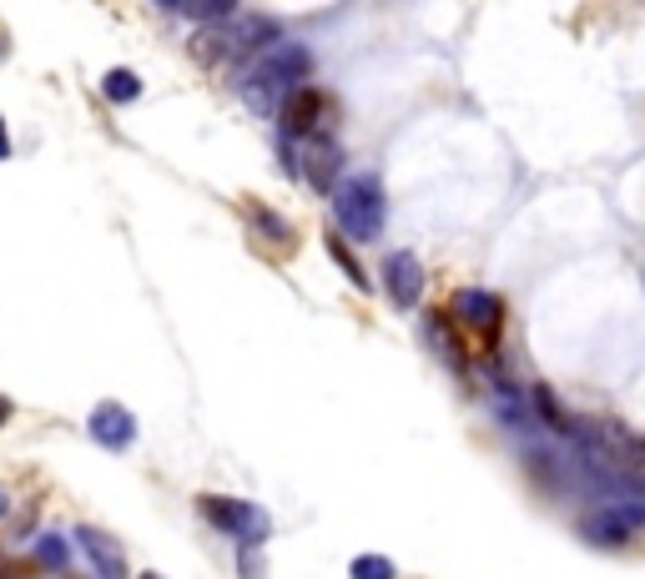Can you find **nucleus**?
I'll return each mask as SVG.
<instances>
[{"label":"nucleus","instance_id":"nucleus-1","mask_svg":"<svg viewBox=\"0 0 645 579\" xmlns=\"http://www.w3.org/2000/svg\"><path fill=\"white\" fill-rule=\"evenodd\" d=\"M313 76V51L298 46V41H277L273 51H263V56L252 61L248 72H242V101H248L258 117H273V111H283V101L298 86H308Z\"/></svg>","mask_w":645,"mask_h":579},{"label":"nucleus","instance_id":"nucleus-20","mask_svg":"<svg viewBox=\"0 0 645 579\" xmlns=\"http://www.w3.org/2000/svg\"><path fill=\"white\" fill-rule=\"evenodd\" d=\"M348 575L353 579H398V565L389 555H359L348 565Z\"/></svg>","mask_w":645,"mask_h":579},{"label":"nucleus","instance_id":"nucleus-17","mask_svg":"<svg viewBox=\"0 0 645 579\" xmlns=\"http://www.w3.org/2000/svg\"><path fill=\"white\" fill-rule=\"evenodd\" d=\"M101 96L117 101V107H132V101H142V76L127 72V66H111V72L101 76Z\"/></svg>","mask_w":645,"mask_h":579},{"label":"nucleus","instance_id":"nucleus-3","mask_svg":"<svg viewBox=\"0 0 645 579\" xmlns=\"http://www.w3.org/2000/svg\"><path fill=\"white\" fill-rule=\"evenodd\" d=\"M580 444H590V459L605 473H615V479H645V438L631 434L625 424H615V418L590 424L580 434Z\"/></svg>","mask_w":645,"mask_h":579},{"label":"nucleus","instance_id":"nucleus-7","mask_svg":"<svg viewBox=\"0 0 645 579\" xmlns=\"http://www.w3.org/2000/svg\"><path fill=\"white\" fill-rule=\"evenodd\" d=\"M645 529V504H605L595 509V514H586L580 520V534H586L590 544H600V549H615V544H631L635 534Z\"/></svg>","mask_w":645,"mask_h":579},{"label":"nucleus","instance_id":"nucleus-5","mask_svg":"<svg viewBox=\"0 0 645 579\" xmlns=\"http://www.w3.org/2000/svg\"><path fill=\"white\" fill-rule=\"evenodd\" d=\"M197 514L212 524L217 534H232L242 549H252L258 539H267V514L248 499H232V494H203L197 499Z\"/></svg>","mask_w":645,"mask_h":579},{"label":"nucleus","instance_id":"nucleus-25","mask_svg":"<svg viewBox=\"0 0 645 579\" xmlns=\"http://www.w3.org/2000/svg\"><path fill=\"white\" fill-rule=\"evenodd\" d=\"M142 579H162V575H142Z\"/></svg>","mask_w":645,"mask_h":579},{"label":"nucleus","instance_id":"nucleus-15","mask_svg":"<svg viewBox=\"0 0 645 579\" xmlns=\"http://www.w3.org/2000/svg\"><path fill=\"white\" fill-rule=\"evenodd\" d=\"M248 222L258 227V232L273 242L277 252H287L293 242H298V232H293V222H283V217L273 212V207H263V201H248Z\"/></svg>","mask_w":645,"mask_h":579},{"label":"nucleus","instance_id":"nucleus-8","mask_svg":"<svg viewBox=\"0 0 645 579\" xmlns=\"http://www.w3.org/2000/svg\"><path fill=\"white\" fill-rule=\"evenodd\" d=\"M298 177H308L318 192H338V172H343V146L328 136V131H318V136H303L298 146Z\"/></svg>","mask_w":645,"mask_h":579},{"label":"nucleus","instance_id":"nucleus-14","mask_svg":"<svg viewBox=\"0 0 645 579\" xmlns=\"http://www.w3.org/2000/svg\"><path fill=\"white\" fill-rule=\"evenodd\" d=\"M529 408H535V414L545 418V424H550L555 434H575V438L586 434V424H575V418L560 408V398H555V393L545 389V383H535V389H529Z\"/></svg>","mask_w":645,"mask_h":579},{"label":"nucleus","instance_id":"nucleus-12","mask_svg":"<svg viewBox=\"0 0 645 579\" xmlns=\"http://www.w3.org/2000/svg\"><path fill=\"white\" fill-rule=\"evenodd\" d=\"M76 544L86 549V559L96 565V575H101V579H127V555H121V544L111 539L107 529L81 524V529H76Z\"/></svg>","mask_w":645,"mask_h":579},{"label":"nucleus","instance_id":"nucleus-4","mask_svg":"<svg viewBox=\"0 0 645 579\" xmlns=\"http://www.w3.org/2000/svg\"><path fill=\"white\" fill-rule=\"evenodd\" d=\"M203 41H217L212 51H203L207 61H238V56H263L277 46V21L273 15H232L222 31H207Z\"/></svg>","mask_w":645,"mask_h":579},{"label":"nucleus","instance_id":"nucleus-10","mask_svg":"<svg viewBox=\"0 0 645 579\" xmlns=\"http://www.w3.org/2000/svg\"><path fill=\"white\" fill-rule=\"evenodd\" d=\"M86 434L101 444V449H111V454H121V449H132V438H136V418H132V408H121V403H96L91 408V418H86Z\"/></svg>","mask_w":645,"mask_h":579},{"label":"nucleus","instance_id":"nucleus-9","mask_svg":"<svg viewBox=\"0 0 645 579\" xmlns=\"http://www.w3.org/2000/svg\"><path fill=\"white\" fill-rule=\"evenodd\" d=\"M322 111H328V96L318 86H298V91L283 101V142H303V136H318L322 131Z\"/></svg>","mask_w":645,"mask_h":579},{"label":"nucleus","instance_id":"nucleus-21","mask_svg":"<svg viewBox=\"0 0 645 579\" xmlns=\"http://www.w3.org/2000/svg\"><path fill=\"white\" fill-rule=\"evenodd\" d=\"M242 579H258V555L252 549H242Z\"/></svg>","mask_w":645,"mask_h":579},{"label":"nucleus","instance_id":"nucleus-16","mask_svg":"<svg viewBox=\"0 0 645 579\" xmlns=\"http://www.w3.org/2000/svg\"><path fill=\"white\" fill-rule=\"evenodd\" d=\"M167 15H187V21H232L238 6L232 0H162Z\"/></svg>","mask_w":645,"mask_h":579},{"label":"nucleus","instance_id":"nucleus-24","mask_svg":"<svg viewBox=\"0 0 645 579\" xmlns=\"http://www.w3.org/2000/svg\"><path fill=\"white\" fill-rule=\"evenodd\" d=\"M6 514H11V494H6V489H0V520H6Z\"/></svg>","mask_w":645,"mask_h":579},{"label":"nucleus","instance_id":"nucleus-22","mask_svg":"<svg viewBox=\"0 0 645 579\" xmlns=\"http://www.w3.org/2000/svg\"><path fill=\"white\" fill-rule=\"evenodd\" d=\"M11 414H15V403H11V398H6V393H0V428L11 424Z\"/></svg>","mask_w":645,"mask_h":579},{"label":"nucleus","instance_id":"nucleus-13","mask_svg":"<svg viewBox=\"0 0 645 579\" xmlns=\"http://www.w3.org/2000/svg\"><path fill=\"white\" fill-rule=\"evenodd\" d=\"M424 343L439 353L444 368H455V373H464L469 358H464V343H459V332L449 318H439V313H424Z\"/></svg>","mask_w":645,"mask_h":579},{"label":"nucleus","instance_id":"nucleus-19","mask_svg":"<svg viewBox=\"0 0 645 579\" xmlns=\"http://www.w3.org/2000/svg\"><path fill=\"white\" fill-rule=\"evenodd\" d=\"M36 565L51 569V575H61V569L72 565V544L61 539V534H41L36 539Z\"/></svg>","mask_w":645,"mask_h":579},{"label":"nucleus","instance_id":"nucleus-11","mask_svg":"<svg viewBox=\"0 0 645 579\" xmlns=\"http://www.w3.org/2000/svg\"><path fill=\"white\" fill-rule=\"evenodd\" d=\"M383 287L394 297V308H414L418 297H424V262L404 248L389 252V258H383Z\"/></svg>","mask_w":645,"mask_h":579},{"label":"nucleus","instance_id":"nucleus-23","mask_svg":"<svg viewBox=\"0 0 645 579\" xmlns=\"http://www.w3.org/2000/svg\"><path fill=\"white\" fill-rule=\"evenodd\" d=\"M11 156V136H6V117H0V162Z\"/></svg>","mask_w":645,"mask_h":579},{"label":"nucleus","instance_id":"nucleus-2","mask_svg":"<svg viewBox=\"0 0 645 579\" xmlns=\"http://www.w3.org/2000/svg\"><path fill=\"white\" fill-rule=\"evenodd\" d=\"M334 212H338V227H343L353 242H379L383 222H389V197H383V182L373 177V172L348 177L343 187L334 192Z\"/></svg>","mask_w":645,"mask_h":579},{"label":"nucleus","instance_id":"nucleus-18","mask_svg":"<svg viewBox=\"0 0 645 579\" xmlns=\"http://www.w3.org/2000/svg\"><path fill=\"white\" fill-rule=\"evenodd\" d=\"M328 258H334L338 267H343V277H348L353 287H359V293H369V287H373V283H369V272L359 267V258H353V252L343 248V237H338V232H328Z\"/></svg>","mask_w":645,"mask_h":579},{"label":"nucleus","instance_id":"nucleus-6","mask_svg":"<svg viewBox=\"0 0 645 579\" xmlns=\"http://www.w3.org/2000/svg\"><path fill=\"white\" fill-rule=\"evenodd\" d=\"M455 318H459V328H469L484 348H494L500 343V332H504V297L484 293V287H459Z\"/></svg>","mask_w":645,"mask_h":579}]
</instances>
